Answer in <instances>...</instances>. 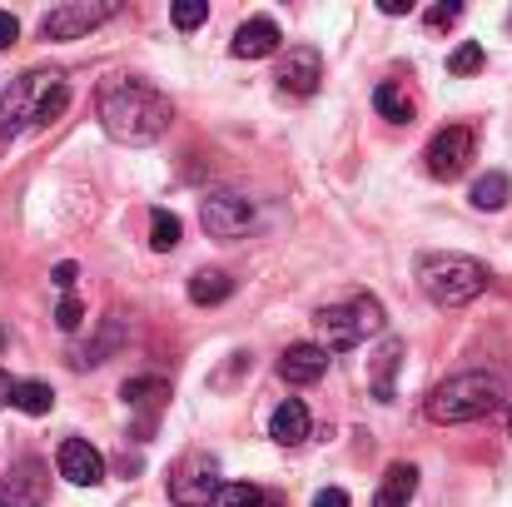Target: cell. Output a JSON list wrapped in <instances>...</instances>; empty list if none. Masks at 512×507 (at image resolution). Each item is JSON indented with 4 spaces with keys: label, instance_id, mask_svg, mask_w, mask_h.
<instances>
[{
    "label": "cell",
    "instance_id": "9a60e30c",
    "mask_svg": "<svg viewBox=\"0 0 512 507\" xmlns=\"http://www.w3.org/2000/svg\"><path fill=\"white\" fill-rule=\"evenodd\" d=\"M269 438L284 443V448L304 443V438H309V408H304L299 398H284V403L274 408V418H269Z\"/></svg>",
    "mask_w": 512,
    "mask_h": 507
},
{
    "label": "cell",
    "instance_id": "7a4b0ae2",
    "mask_svg": "<svg viewBox=\"0 0 512 507\" xmlns=\"http://www.w3.org/2000/svg\"><path fill=\"white\" fill-rule=\"evenodd\" d=\"M508 383L498 373H453L448 383H438L428 393V418L433 423H473L488 418L493 408H503Z\"/></svg>",
    "mask_w": 512,
    "mask_h": 507
},
{
    "label": "cell",
    "instance_id": "4dcf8cb0",
    "mask_svg": "<svg viewBox=\"0 0 512 507\" xmlns=\"http://www.w3.org/2000/svg\"><path fill=\"white\" fill-rule=\"evenodd\" d=\"M314 507H348V493H343V488H324V493L314 498Z\"/></svg>",
    "mask_w": 512,
    "mask_h": 507
},
{
    "label": "cell",
    "instance_id": "d4e9b609",
    "mask_svg": "<svg viewBox=\"0 0 512 507\" xmlns=\"http://www.w3.org/2000/svg\"><path fill=\"white\" fill-rule=\"evenodd\" d=\"M214 507H264V493H259L254 483H224Z\"/></svg>",
    "mask_w": 512,
    "mask_h": 507
},
{
    "label": "cell",
    "instance_id": "2e32d148",
    "mask_svg": "<svg viewBox=\"0 0 512 507\" xmlns=\"http://www.w3.org/2000/svg\"><path fill=\"white\" fill-rule=\"evenodd\" d=\"M413 493H418V468H413V463H393V468L383 473V483H378L373 507H408Z\"/></svg>",
    "mask_w": 512,
    "mask_h": 507
},
{
    "label": "cell",
    "instance_id": "ba28073f",
    "mask_svg": "<svg viewBox=\"0 0 512 507\" xmlns=\"http://www.w3.org/2000/svg\"><path fill=\"white\" fill-rule=\"evenodd\" d=\"M45 493H50L45 463L25 458V463H15V468L5 473V483H0V507H45Z\"/></svg>",
    "mask_w": 512,
    "mask_h": 507
},
{
    "label": "cell",
    "instance_id": "7c38bea8",
    "mask_svg": "<svg viewBox=\"0 0 512 507\" xmlns=\"http://www.w3.org/2000/svg\"><path fill=\"white\" fill-rule=\"evenodd\" d=\"M249 224H254V204L249 199H239V194H209L204 199V229L214 239H239Z\"/></svg>",
    "mask_w": 512,
    "mask_h": 507
},
{
    "label": "cell",
    "instance_id": "52a82bcc",
    "mask_svg": "<svg viewBox=\"0 0 512 507\" xmlns=\"http://www.w3.org/2000/svg\"><path fill=\"white\" fill-rule=\"evenodd\" d=\"M120 5L115 0H100V5H90V0H75V5H55L45 20H40V30H45V40H80V35H90L100 20H110Z\"/></svg>",
    "mask_w": 512,
    "mask_h": 507
},
{
    "label": "cell",
    "instance_id": "836d02e7",
    "mask_svg": "<svg viewBox=\"0 0 512 507\" xmlns=\"http://www.w3.org/2000/svg\"><path fill=\"white\" fill-rule=\"evenodd\" d=\"M264 507H279V503H264Z\"/></svg>",
    "mask_w": 512,
    "mask_h": 507
},
{
    "label": "cell",
    "instance_id": "e575fe53",
    "mask_svg": "<svg viewBox=\"0 0 512 507\" xmlns=\"http://www.w3.org/2000/svg\"><path fill=\"white\" fill-rule=\"evenodd\" d=\"M508 25H512V15H508Z\"/></svg>",
    "mask_w": 512,
    "mask_h": 507
},
{
    "label": "cell",
    "instance_id": "d6986e66",
    "mask_svg": "<svg viewBox=\"0 0 512 507\" xmlns=\"http://www.w3.org/2000/svg\"><path fill=\"white\" fill-rule=\"evenodd\" d=\"M398 358H403V343L388 338L378 353H373V393L378 398H393V373H398Z\"/></svg>",
    "mask_w": 512,
    "mask_h": 507
},
{
    "label": "cell",
    "instance_id": "cb8c5ba5",
    "mask_svg": "<svg viewBox=\"0 0 512 507\" xmlns=\"http://www.w3.org/2000/svg\"><path fill=\"white\" fill-rule=\"evenodd\" d=\"M483 70V45L478 40H463L453 55H448V75H478Z\"/></svg>",
    "mask_w": 512,
    "mask_h": 507
},
{
    "label": "cell",
    "instance_id": "ffe728a7",
    "mask_svg": "<svg viewBox=\"0 0 512 507\" xmlns=\"http://www.w3.org/2000/svg\"><path fill=\"white\" fill-rule=\"evenodd\" d=\"M10 403H15L20 413H30V418H40V413H50V408H55V393H50V383H35V378H20V383H15V393H10Z\"/></svg>",
    "mask_w": 512,
    "mask_h": 507
},
{
    "label": "cell",
    "instance_id": "83f0119b",
    "mask_svg": "<svg viewBox=\"0 0 512 507\" xmlns=\"http://www.w3.org/2000/svg\"><path fill=\"white\" fill-rule=\"evenodd\" d=\"M458 15H463V5H458V0H448V5H433V10H428V25H433V30H448Z\"/></svg>",
    "mask_w": 512,
    "mask_h": 507
},
{
    "label": "cell",
    "instance_id": "e0dca14e",
    "mask_svg": "<svg viewBox=\"0 0 512 507\" xmlns=\"http://www.w3.org/2000/svg\"><path fill=\"white\" fill-rule=\"evenodd\" d=\"M234 294V279L224 274V269H199L194 279H189V299L199 304V309H209V304H224Z\"/></svg>",
    "mask_w": 512,
    "mask_h": 507
},
{
    "label": "cell",
    "instance_id": "3957f363",
    "mask_svg": "<svg viewBox=\"0 0 512 507\" xmlns=\"http://www.w3.org/2000/svg\"><path fill=\"white\" fill-rule=\"evenodd\" d=\"M418 284L438 309H458V304H473L488 289V269L468 254H433V259H423Z\"/></svg>",
    "mask_w": 512,
    "mask_h": 507
},
{
    "label": "cell",
    "instance_id": "f1b7e54d",
    "mask_svg": "<svg viewBox=\"0 0 512 507\" xmlns=\"http://www.w3.org/2000/svg\"><path fill=\"white\" fill-rule=\"evenodd\" d=\"M50 279H55V289H65V294H70V289H75V279H80V269H75V264H55V274H50Z\"/></svg>",
    "mask_w": 512,
    "mask_h": 507
},
{
    "label": "cell",
    "instance_id": "9c48e42d",
    "mask_svg": "<svg viewBox=\"0 0 512 507\" xmlns=\"http://www.w3.org/2000/svg\"><path fill=\"white\" fill-rule=\"evenodd\" d=\"M279 90L284 95H314L319 90V80H324V55L314 50V45H294L284 60H279Z\"/></svg>",
    "mask_w": 512,
    "mask_h": 507
},
{
    "label": "cell",
    "instance_id": "8fae6325",
    "mask_svg": "<svg viewBox=\"0 0 512 507\" xmlns=\"http://www.w3.org/2000/svg\"><path fill=\"white\" fill-rule=\"evenodd\" d=\"M219 478H214V463L209 458H189L184 468H179V478H170V498L179 507H209L219 498Z\"/></svg>",
    "mask_w": 512,
    "mask_h": 507
},
{
    "label": "cell",
    "instance_id": "7402d4cb",
    "mask_svg": "<svg viewBox=\"0 0 512 507\" xmlns=\"http://www.w3.org/2000/svg\"><path fill=\"white\" fill-rule=\"evenodd\" d=\"M120 393H125V403H130V408H150V403L170 398V383H165V378H130Z\"/></svg>",
    "mask_w": 512,
    "mask_h": 507
},
{
    "label": "cell",
    "instance_id": "4316f807",
    "mask_svg": "<svg viewBox=\"0 0 512 507\" xmlns=\"http://www.w3.org/2000/svg\"><path fill=\"white\" fill-rule=\"evenodd\" d=\"M80 319H85V304H80L75 294H65V304L55 309V324H60L65 334H75V329H80Z\"/></svg>",
    "mask_w": 512,
    "mask_h": 507
},
{
    "label": "cell",
    "instance_id": "5b68a950",
    "mask_svg": "<svg viewBox=\"0 0 512 507\" xmlns=\"http://www.w3.org/2000/svg\"><path fill=\"white\" fill-rule=\"evenodd\" d=\"M55 85H60L55 70H30V75L10 80V90L0 95V140H15L25 125L40 120V105L50 100Z\"/></svg>",
    "mask_w": 512,
    "mask_h": 507
},
{
    "label": "cell",
    "instance_id": "8992f818",
    "mask_svg": "<svg viewBox=\"0 0 512 507\" xmlns=\"http://www.w3.org/2000/svg\"><path fill=\"white\" fill-rule=\"evenodd\" d=\"M473 150H478V140H473V130L468 125H448V130H438L433 140H428V174L433 179H458L468 160H473Z\"/></svg>",
    "mask_w": 512,
    "mask_h": 507
},
{
    "label": "cell",
    "instance_id": "ac0fdd59",
    "mask_svg": "<svg viewBox=\"0 0 512 507\" xmlns=\"http://www.w3.org/2000/svg\"><path fill=\"white\" fill-rule=\"evenodd\" d=\"M373 105H378V115L393 120V125H408V120H413V100H408V90L393 85V80H383V85L373 90Z\"/></svg>",
    "mask_w": 512,
    "mask_h": 507
},
{
    "label": "cell",
    "instance_id": "30bf717a",
    "mask_svg": "<svg viewBox=\"0 0 512 507\" xmlns=\"http://www.w3.org/2000/svg\"><path fill=\"white\" fill-rule=\"evenodd\" d=\"M55 468H60V478L75 483V488L105 483V458H100V448H90L85 438H65L60 453H55Z\"/></svg>",
    "mask_w": 512,
    "mask_h": 507
},
{
    "label": "cell",
    "instance_id": "4fadbf2b",
    "mask_svg": "<svg viewBox=\"0 0 512 507\" xmlns=\"http://www.w3.org/2000/svg\"><path fill=\"white\" fill-rule=\"evenodd\" d=\"M279 40H284L279 25H274L269 15H254V20H244V25L234 30V45H229V50H234L239 60H264V55L279 50Z\"/></svg>",
    "mask_w": 512,
    "mask_h": 507
},
{
    "label": "cell",
    "instance_id": "6da1fadb",
    "mask_svg": "<svg viewBox=\"0 0 512 507\" xmlns=\"http://www.w3.org/2000/svg\"><path fill=\"white\" fill-rule=\"evenodd\" d=\"M170 100L150 80H110L100 90V120L125 145H150L170 130Z\"/></svg>",
    "mask_w": 512,
    "mask_h": 507
},
{
    "label": "cell",
    "instance_id": "5bb4252c",
    "mask_svg": "<svg viewBox=\"0 0 512 507\" xmlns=\"http://www.w3.org/2000/svg\"><path fill=\"white\" fill-rule=\"evenodd\" d=\"M279 373H284L289 383H319V378L329 373V353H324V343H294V348H284Z\"/></svg>",
    "mask_w": 512,
    "mask_h": 507
},
{
    "label": "cell",
    "instance_id": "1f68e13d",
    "mask_svg": "<svg viewBox=\"0 0 512 507\" xmlns=\"http://www.w3.org/2000/svg\"><path fill=\"white\" fill-rule=\"evenodd\" d=\"M378 10H383V15H408V10H413V5H408V0H383V5H378Z\"/></svg>",
    "mask_w": 512,
    "mask_h": 507
},
{
    "label": "cell",
    "instance_id": "603a6c76",
    "mask_svg": "<svg viewBox=\"0 0 512 507\" xmlns=\"http://www.w3.org/2000/svg\"><path fill=\"white\" fill-rule=\"evenodd\" d=\"M179 219H174L170 209H155V219H150V249H160V254H170L174 244H179Z\"/></svg>",
    "mask_w": 512,
    "mask_h": 507
},
{
    "label": "cell",
    "instance_id": "44dd1931",
    "mask_svg": "<svg viewBox=\"0 0 512 507\" xmlns=\"http://www.w3.org/2000/svg\"><path fill=\"white\" fill-rule=\"evenodd\" d=\"M508 199H512V179L508 174H498V169L483 174V179L473 184V204H478V209H503Z\"/></svg>",
    "mask_w": 512,
    "mask_h": 507
},
{
    "label": "cell",
    "instance_id": "484cf974",
    "mask_svg": "<svg viewBox=\"0 0 512 507\" xmlns=\"http://www.w3.org/2000/svg\"><path fill=\"white\" fill-rule=\"evenodd\" d=\"M204 20H209V5H204V0H179V5H174V25H179V30H194V25H204Z\"/></svg>",
    "mask_w": 512,
    "mask_h": 507
},
{
    "label": "cell",
    "instance_id": "277c9868",
    "mask_svg": "<svg viewBox=\"0 0 512 507\" xmlns=\"http://www.w3.org/2000/svg\"><path fill=\"white\" fill-rule=\"evenodd\" d=\"M368 334H383V304L378 299H353V304H339V309H324L319 314L324 353H348Z\"/></svg>",
    "mask_w": 512,
    "mask_h": 507
},
{
    "label": "cell",
    "instance_id": "f546056e",
    "mask_svg": "<svg viewBox=\"0 0 512 507\" xmlns=\"http://www.w3.org/2000/svg\"><path fill=\"white\" fill-rule=\"evenodd\" d=\"M15 35H20L15 15H10V10H0V50H5V45H15Z\"/></svg>",
    "mask_w": 512,
    "mask_h": 507
},
{
    "label": "cell",
    "instance_id": "d6a6232c",
    "mask_svg": "<svg viewBox=\"0 0 512 507\" xmlns=\"http://www.w3.org/2000/svg\"><path fill=\"white\" fill-rule=\"evenodd\" d=\"M10 393H15V383H10V378H5V373H0V408H5V403H10Z\"/></svg>",
    "mask_w": 512,
    "mask_h": 507
}]
</instances>
